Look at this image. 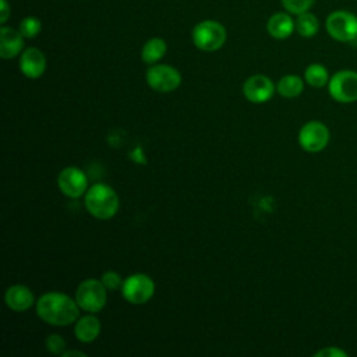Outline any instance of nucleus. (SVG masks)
Returning a JSON list of instances; mask_svg holds the SVG:
<instances>
[{
    "label": "nucleus",
    "mask_w": 357,
    "mask_h": 357,
    "mask_svg": "<svg viewBox=\"0 0 357 357\" xmlns=\"http://www.w3.org/2000/svg\"><path fill=\"white\" fill-rule=\"evenodd\" d=\"M38 317L53 326H67L75 324L79 317V305L75 298L59 291H49L36 301Z\"/></svg>",
    "instance_id": "obj_1"
},
{
    "label": "nucleus",
    "mask_w": 357,
    "mask_h": 357,
    "mask_svg": "<svg viewBox=\"0 0 357 357\" xmlns=\"http://www.w3.org/2000/svg\"><path fill=\"white\" fill-rule=\"evenodd\" d=\"M84 204L89 215L100 220L113 218L120 206L119 195L116 191L103 183H98L89 187V190L85 192Z\"/></svg>",
    "instance_id": "obj_2"
},
{
    "label": "nucleus",
    "mask_w": 357,
    "mask_h": 357,
    "mask_svg": "<svg viewBox=\"0 0 357 357\" xmlns=\"http://www.w3.org/2000/svg\"><path fill=\"white\" fill-rule=\"evenodd\" d=\"M107 289L103 286L102 280L95 278L82 280L75 291V301L81 310L95 314L99 312L107 300Z\"/></svg>",
    "instance_id": "obj_3"
},
{
    "label": "nucleus",
    "mask_w": 357,
    "mask_h": 357,
    "mask_svg": "<svg viewBox=\"0 0 357 357\" xmlns=\"http://www.w3.org/2000/svg\"><path fill=\"white\" fill-rule=\"evenodd\" d=\"M226 36L227 33L225 26L212 20L201 21L192 29V42L204 52H215L220 49L226 42Z\"/></svg>",
    "instance_id": "obj_4"
},
{
    "label": "nucleus",
    "mask_w": 357,
    "mask_h": 357,
    "mask_svg": "<svg viewBox=\"0 0 357 357\" xmlns=\"http://www.w3.org/2000/svg\"><path fill=\"white\" fill-rule=\"evenodd\" d=\"M326 32L339 42H351L357 39V17L344 10L331 13L325 21Z\"/></svg>",
    "instance_id": "obj_5"
},
{
    "label": "nucleus",
    "mask_w": 357,
    "mask_h": 357,
    "mask_svg": "<svg viewBox=\"0 0 357 357\" xmlns=\"http://www.w3.org/2000/svg\"><path fill=\"white\" fill-rule=\"evenodd\" d=\"M121 294L130 304H145L155 293L153 280L145 273H134L124 279L121 286Z\"/></svg>",
    "instance_id": "obj_6"
},
{
    "label": "nucleus",
    "mask_w": 357,
    "mask_h": 357,
    "mask_svg": "<svg viewBox=\"0 0 357 357\" xmlns=\"http://www.w3.org/2000/svg\"><path fill=\"white\" fill-rule=\"evenodd\" d=\"M329 95L340 103H351L357 100V73L342 70L329 78Z\"/></svg>",
    "instance_id": "obj_7"
},
{
    "label": "nucleus",
    "mask_w": 357,
    "mask_h": 357,
    "mask_svg": "<svg viewBox=\"0 0 357 357\" xmlns=\"http://www.w3.org/2000/svg\"><path fill=\"white\" fill-rule=\"evenodd\" d=\"M146 82L156 92H173L181 84V74L172 66L155 64L146 70Z\"/></svg>",
    "instance_id": "obj_8"
},
{
    "label": "nucleus",
    "mask_w": 357,
    "mask_h": 357,
    "mask_svg": "<svg viewBox=\"0 0 357 357\" xmlns=\"http://www.w3.org/2000/svg\"><path fill=\"white\" fill-rule=\"evenodd\" d=\"M329 142L328 127L317 120L305 123L298 132V144L307 152H319Z\"/></svg>",
    "instance_id": "obj_9"
},
{
    "label": "nucleus",
    "mask_w": 357,
    "mask_h": 357,
    "mask_svg": "<svg viewBox=\"0 0 357 357\" xmlns=\"http://www.w3.org/2000/svg\"><path fill=\"white\" fill-rule=\"evenodd\" d=\"M57 185L66 197L79 198L88 191V178L81 169L68 166L60 172L57 177Z\"/></svg>",
    "instance_id": "obj_10"
},
{
    "label": "nucleus",
    "mask_w": 357,
    "mask_h": 357,
    "mask_svg": "<svg viewBox=\"0 0 357 357\" xmlns=\"http://www.w3.org/2000/svg\"><path fill=\"white\" fill-rule=\"evenodd\" d=\"M275 85L266 75L255 74L245 79L243 84V93L251 103H265L272 98Z\"/></svg>",
    "instance_id": "obj_11"
},
{
    "label": "nucleus",
    "mask_w": 357,
    "mask_h": 357,
    "mask_svg": "<svg viewBox=\"0 0 357 357\" xmlns=\"http://www.w3.org/2000/svg\"><path fill=\"white\" fill-rule=\"evenodd\" d=\"M21 73L31 79L39 78L46 70V57L38 47H28L20 57Z\"/></svg>",
    "instance_id": "obj_12"
},
{
    "label": "nucleus",
    "mask_w": 357,
    "mask_h": 357,
    "mask_svg": "<svg viewBox=\"0 0 357 357\" xmlns=\"http://www.w3.org/2000/svg\"><path fill=\"white\" fill-rule=\"evenodd\" d=\"M4 301L10 310L15 312H22L33 305L35 297L29 287L24 284H13L6 290Z\"/></svg>",
    "instance_id": "obj_13"
},
{
    "label": "nucleus",
    "mask_w": 357,
    "mask_h": 357,
    "mask_svg": "<svg viewBox=\"0 0 357 357\" xmlns=\"http://www.w3.org/2000/svg\"><path fill=\"white\" fill-rule=\"evenodd\" d=\"M24 46V36L20 31L10 28V26H1L0 28V56L1 59H13L18 56Z\"/></svg>",
    "instance_id": "obj_14"
},
{
    "label": "nucleus",
    "mask_w": 357,
    "mask_h": 357,
    "mask_svg": "<svg viewBox=\"0 0 357 357\" xmlns=\"http://www.w3.org/2000/svg\"><path fill=\"white\" fill-rule=\"evenodd\" d=\"M266 29L272 38L286 39L296 29V22L287 13H276L272 17H269Z\"/></svg>",
    "instance_id": "obj_15"
},
{
    "label": "nucleus",
    "mask_w": 357,
    "mask_h": 357,
    "mask_svg": "<svg viewBox=\"0 0 357 357\" xmlns=\"http://www.w3.org/2000/svg\"><path fill=\"white\" fill-rule=\"evenodd\" d=\"M100 321L95 315H85L75 321L74 325V335L79 342L91 343L93 342L100 333Z\"/></svg>",
    "instance_id": "obj_16"
},
{
    "label": "nucleus",
    "mask_w": 357,
    "mask_h": 357,
    "mask_svg": "<svg viewBox=\"0 0 357 357\" xmlns=\"http://www.w3.org/2000/svg\"><path fill=\"white\" fill-rule=\"evenodd\" d=\"M167 50V45L162 38H151L141 49V60L146 64H155L159 61Z\"/></svg>",
    "instance_id": "obj_17"
},
{
    "label": "nucleus",
    "mask_w": 357,
    "mask_h": 357,
    "mask_svg": "<svg viewBox=\"0 0 357 357\" xmlns=\"http://www.w3.org/2000/svg\"><path fill=\"white\" fill-rule=\"evenodd\" d=\"M304 89V82L298 75H284L279 79L276 85V91L284 96V98H296L298 96Z\"/></svg>",
    "instance_id": "obj_18"
},
{
    "label": "nucleus",
    "mask_w": 357,
    "mask_h": 357,
    "mask_svg": "<svg viewBox=\"0 0 357 357\" xmlns=\"http://www.w3.org/2000/svg\"><path fill=\"white\" fill-rule=\"evenodd\" d=\"M319 29V21L312 13H301L296 20V31L303 38L314 36Z\"/></svg>",
    "instance_id": "obj_19"
},
{
    "label": "nucleus",
    "mask_w": 357,
    "mask_h": 357,
    "mask_svg": "<svg viewBox=\"0 0 357 357\" xmlns=\"http://www.w3.org/2000/svg\"><path fill=\"white\" fill-rule=\"evenodd\" d=\"M304 79L307 81L308 85L314 88H322L329 82V74L328 70L318 63L310 64L305 71H304Z\"/></svg>",
    "instance_id": "obj_20"
},
{
    "label": "nucleus",
    "mask_w": 357,
    "mask_h": 357,
    "mask_svg": "<svg viewBox=\"0 0 357 357\" xmlns=\"http://www.w3.org/2000/svg\"><path fill=\"white\" fill-rule=\"evenodd\" d=\"M40 29H42V22L36 17H32V15H28L24 20H21L20 26H18V31L26 39H32V38L38 36Z\"/></svg>",
    "instance_id": "obj_21"
},
{
    "label": "nucleus",
    "mask_w": 357,
    "mask_h": 357,
    "mask_svg": "<svg viewBox=\"0 0 357 357\" xmlns=\"http://www.w3.org/2000/svg\"><path fill=\"white\" fill-rule=\"evenodd\" d=\"M280 1L286 11H289L290 14L298 15L301 13L308 11L315 0H280Z\"/></svg>",
    "instance_id": "obj_22"
},
{
    "label": "nucleus",
    "mask_w": 357,
    "mask_h": 357,
    "mask_svg": "<svg viewBox=\"0 0 357 357\" xmlns=\"http://www.w3.org/2000/svg\"><path fill=\"white\" fill-rule=\"evenodd\" d=\"M45 346H46L47 351L52 353V354H60L61 356L66 351V340L57 333H50L45 339Z\"/></svg>",
    "instance_id": "obj_23"
},
{
    "label": "nucleus",
    "mask_w": 357,
    "mask_h": 357,
    "mask_svg": "<svg viewBox=\"0 0 357 357\" xmlns=\"http://www.w3.org/2000/svg\"><path fill=\"white\" fill-rule=\"evenodd\" d=\"M100 280H102L103 286H105L107 290H119V289H121L123 282H124V280L121 279V276H120L117 272H113V271L105 272Z\"/></svg>",
    "instance_id": "obj_24"
},
{
    "label": "nucleus",
    "mask_w": 357,
    "mask_h": 357,
    "mask_svg": "<svg viewBox=\"0 0 357 357\" xmlns=\"http://www.w3.org/2000/svg\"><path fill=\"white\" fill-rule=\"evenodd\" d=\"M347 353L335 347V346H331V347H325L319 351H317L314 354V357H346Z\"/></svg>",
    "instance_id": "obj_25"
},
{
    "label": "nucleus",
    "mask_w": 357,
    "mask_h": 357,
    "mask_svg": "<svg viewBox=\"0 0 357 357\" xmlns=\"http://www.w3.org/2000/svg\"><path fill=\"white\" fill-rule=\"evenodd\" d=\"M10 15V6L7 0H0V22L4 24Z\"/></svg>",
    "instance_id": "obj_26"
},
{
    "label": "nucleus",
    "mask_w": 357,
    "mask_h": 357,
    "mask_svg": "<svg viewBox=\"0 0 357 357\" xmlns=\"http://www.w3.org/2000/svg\"><path fill=\"white\" fill-rule=\"evenodd\" d=\"M63 357H71V356H79V357H86L85 353L79 351V350H66L63 354Z\"/></svg>",
    "instance_id": "obj_27"
}]
</instances>
